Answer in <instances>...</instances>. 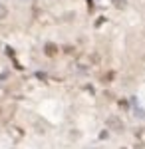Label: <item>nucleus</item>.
<instances>
[{
  "label": "nucleus",
  "instance_id": "1",
  "mask_svg": "<svg viewBox=\"0 0 145 149\" xmlns=\"http://www.w3.org/2000/svg\"><path fill=\"white\" fill-rule=\"evenodd\" d=\"M107 127H109V129H113V131H123V123H121V119H119V117H115V115L107 117Z\"/></svg>",
  "mask_w": 145,
  "mask_h": 149
},
{
  "label": "nucleus",
  "instance_id": "2",
  "mask_svg": "<svg viewBox=\"0 0 145 149\" xmlns=\"http://www.w3.org/2000/svg\"><path fill=\"white\" fill-rule=\"evenodd\" d=\"M56 52H58V50H56L54 44H46V54H48V56H54Z\"/></svg>",
  "mask_w": 145,
  "mask_h": 149
},
{
  "label": "nucleus",
  "instance_id": "3",
  "mask_svg": "<svg viewBox=\"0 0 145 149\" xmlns=\"http://www.w3.org/2000/svg\"><path fill=\"white\" fill-rule=\"evenodd\" d=\"M6 16H8V8L4 4H0V20H4Z\"/></svg>",
  "mask_w": 145,
  "mask_h": 149
},
{
  "label": "nucleus",
  "instance_id": "4",
  "mask_svg": "<svg viewBox=\"0 0 145 149\" xmlns=\"http://www.w3.org/2000/svg\"><path fill=\"white\" fill-rule=\"evenodd\" d=\"M113 4H115L117 8H125V0H113Z\"/></svg>",
  "mask_w": 145,
  "mask_h": 149
},
{
  "label": "nucleus",
  "instance_id": "5",
  "mask_svg": "<svg viewBox=\"0 0 145 149\" xmlns=\"http://www.w3.org/2000/svg\"><path fill=\"white\" fill-rule=\"evenodd\" d=\"M135 115H137V117H145V112L143 110H135Z\"/></svg>",
  "mask_w": 145,
  "mask_h": 149
}]
</instances>
